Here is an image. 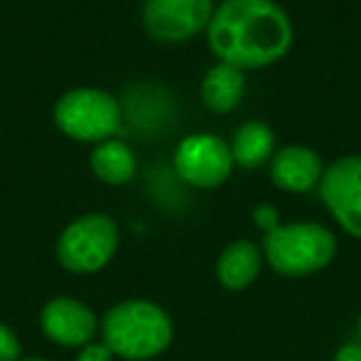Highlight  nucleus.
<instances>
[{"label": "nucleus", "mask_w": 361, "mask_h": 361, "mask_svg": "<svg viewBox=\"0 0 361 361\" xmlns=\"http://www.w3.org/2000/svg\"><path fill=\"white\" fill-rule=\"evenodd\" d=\"M206 30L218 62L243 72L275 65L292 47V23L275 0H223Z\"/></svg>", "instance_id": "f257e3e1"}, {"label": "nucleus", "mask_w": 361, "mask_h": 361, "mask_svg": "<svg viewBox=\"0 0 361 361\" xmlns=\"http://www.w3.org/2000/svg\"><path fill=\"white\" fill-rule=\"evenodd\" d=\"M102 341L114 356L126 361H146L169 349L173 341V324L164 307L156 302L126 300L104 314Z\"/></svg>", "instance_id": "f03ea898"}, {"label": "nucleus", "mask_w": 361, "mask_h": 361, "mask_svg": "<svg viewBox=\"0 0 361 361\" xmlns=\"http://www.w3.org/2000/svg\"><path fill=\"white\" fill-rule=\"evenodd\" d=\"M262 255L277 275L307 277L334 260L336 235L322 223H287L267 233Z\"/></svg>", "instance_id": "7ed1b4c3"}, {"label": "nucleus", "mask_w": 361, "mask_h": 361, "mask_svg": "<svg viewBox=\"0 0 361 361\" xmlns=\"http://www.w3.org/2000/svg\"><path fill=\"white\" fill-rule=\"evenodd\" d=\"M55 126L72 141L102 144L121 126V106L116 97L97 87H77L55 102Z\"/></svg>", "instance_id": "20e7f679"}, {"label": "nucleus", "mask_w": 361, "mask_h": 361, "mask_svg": "<svg viewBox=\"0 0 361 361\" xmlns=\"http://www.w3.org/2000/svg\"><path fill=\"white\" fill-rule=\"evenodd\" d=\"M119 247V228L104 213H87L57 238L55 255L67 272L92 275L111 262Z\"/></svg>", "instance_id": "39448f33"}, {"label": "nucleus", "mask_w": 361, "mask_h": 361, "mask_svg": "<svg viewBox=\"0 0 361 361\" xmlns=\"http://www.w3.org/2000/svg\"><path fill=\"white\" fill-rule=\"evenodd\" d=\"M176 173L193 188H218L233 173V151L216 134H191L180 141L173 156Z\"/></svg>", "instance_id": "423d86ee"}, {"label": "nucleus", "mask_w": 361, "mask_h": 361, "mask_svg": "<svg viewBox=\"0 0 361 361\" xmlns=\"http://www.w3.org/2000/svg\"><path fill=\"white\" fill-rule=\"evenodd\" d=\"M213 11V0H146L141 20L156 42L176 45L206 30Z\"/></svg>", "instance_id": "0eeeda50"}, {"label": "nucleus", "mask_w": 361, "mask_h": 361, "mask_svg": "<svg viewBox=\"0 0 361 361\" xmlns=\"http://www.w3.org/2000/svg\"><path fill=\"white\" fill-rule=\"evenodd\" d=\"M319 196L341 231L361 240V154L341 156L324 169Z\"/></svg>", "instance_id": "6e6552de"}, {"label": "nucleus", "mask_w": 361, "mask_h": 361, "mask_svg": "<svg viewBox=\"0 0 361 361\" xmlns=\"http://www.w3.org/2000/svg\"><path fill=\"white\" fill-rule=\"evenodd\" d=\"M40 329L50 341L67 349L92 344L99 331L97 314L75 297H55L40 312Z\"/></svg>", "instance_id": "1a4fd4ad"}, {"label": "nucleus", "mask_w": 361, "mask_h": 361, "mask_svg": "<svg viewBox=\"0 0 361 361\" xmlns=\"http://www.w3.org/2000/svg\"><path fill=\"white\" fill-rule=\"evenodd\" d=\"M324 166L314 149L285 146L270 159V178L277 188L290 193H307L319 186Z\"/></svg>", "instance_id": "9d476101"}, {"label": "nucleus", "mask_w": 361, "mask_h": 361, "mask_svg": "<svg viewBox=\"0 0 361 361\" xmlns=\"http://www.w3.org/2000/svg\"><path fill=\"white\" fill-rule=\"evenodd\" d=\"M262 250L252 240H235L221 252L216 265V275L226 290H247L257 280L262 270Z\"/></svg>", "instance_id": "9b49d317"}, {"label": "nucleus", "mask_w": 361, "mask_h": 361, "mask_svg": "<svg viewBox=\"0 0 361 361\" xmlns=\"http://www.w3.org/2000/svg\"><path fill=\"white\" fill-rule=\"evenodd\" d=\"M243 92H245L243 70L226 65V62H218L216 67H211L201 82L203 104L216 114H228L235 109L243 99Z\"/></svg>", "instance_id": "f8f14e48"}, {"label": "nucleus", "mask_w": 361, "mask_h": 361, "mask_svg": "<svg viewBox=\"0 0 361 361\" xmlns=\"http://www.w3.org/2000/svg\"><path fill=\"white\" fill-rule=\"evenodd\" d=\"M92 173L106 186H121L136 176V156L124 141L106 139L94 146L90 156Z\"/></svg>", "instance_id": "ddd939ff"}, {"label": "nucleus", "mask_w": 361, "mask_h": 361, "mask_svg": "<svg viewBox=\"0 0 361 361\" xmlns=\"http://www.w3.org/2000/svg\"><path fill=\"white\" fill-rule=\"evenodd\" d=\"M233 161L243 169H257L275 156V134L262 121H245L233 136Z\"/></svg>", "instance_id": "4468645a"}, {"label": "nucleus", "mask_w": 361, "mask_h": 361, "mask_svg": "<svg viewBox=\"0 0 361 361\" xmlns=\"http://www.w3.org/2000/svg\"><path fill=\"white\" fill-rule=\"evenodd\" d=\"M23 344L8 324L0 322V361H20Z\"/></svg>", "instance_id": "2eb2a0df"}, {"label": "nucleus", "mask_w": 361, "mask_h": 361, "mask_svg": "<svg viewBox=\"0 0 361 361\" xmlns=\"http://www.w3.org/2000/svg\"><path fill=\"white\" fill-rule=\"evenodd\" d=\"M75 361H114V354L104 341H92V344L82 346Z\"/></svg>", "instance_id": "dca6fc26"}, {"label": "nucleus", "mask_w": 361, "mask_h": 361, "mask_svg": "<svg viewBox=\"0 0 361 361\" xmlns=\"http://www.w3.org/2000/svg\"><path fill=\"white\" fill-rule=\"evenodd\" d=\"M255 223L265 233H270V231H275V228L280 226V218H277V213H275V208H272V206H257L255 208Z\"/></svg>", "instance_id": "f3484780"}, {"label": "nucleus", "mask_w": 361, "mask_h": 361, "mask_svg": "<svg viewBox=\"0 0 361 361\" xmlns=\"http://www.w3.org/2000/svg\"><path fill=\"white\" fill-rule=\"evenodd\" d=\"M331 361H361V341H349L334 354Z\"/></svg>", "instance_id": "a211bd4d"}, {"label": "nucleus", "mask_w": 361, "mask_h": 361, "mask_svg": "<svg viewBox=\"0 0 361 361\" xmlns=\"http://www.w3.org/2000/svg\"><path fill=\"white\" fill-rule=\"evenodd\" d=\"M20 361H50V359H40V356H30V359H20Z\"/></svg>", "instance_id": "6ab92c4d"}, {"label": "nucleus", "mask_w": 361, "mask_h": 361, "mask_svg": "<svg viewBox=\"0 0 361 361\" xmlns=\"http://www.w3.org/2000/svg\"><path fill=\"white\" fill-rule=\"evenodd\" d=\"M356 331H359V341H361V317H359V324H356Z\"/></svg>", "instance_id": "aec40b11"}]
</instances>
